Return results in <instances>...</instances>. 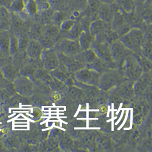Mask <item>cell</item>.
<instances>
[{
  "label": "cell",
  "instance_id": "1",
  "mask_svg": "<svg viewBox=\"0 0 152 152\" xmlns=\"http://www.w3.org/2000/svg\"><path fill=\"white\" fill-rule=\"evenodd\" d=\"M116 4L118 5V9L124 13L129 14L134 11V0H117Z\"/></svg>",
  "mask_w": 152,
  "mask_h": 152
},
{
  "label": "cell",
  "instance_id": "2",
  "mask_svg": "<svg viewBox=\"0 0 152 152\" xmlns=\"http://www.w3.org/2000/svg\"><path fill=\"white\" fill-rule=\"evenodd\" d=\"M112 5L102 4L99 9V14L102 19L108 21L114 17Z\"/></svg>",
  "mask_w": 152,
  "mask_h": 152
},
{
  "label": "cell",
  "instance_id": "3",
  "mask_svg": "<svg viewBox=\"0 0 152 152\" xmlns=\"http://www.w3.org/2000/svg\"><path fill=\"white\" fill-rule=\"evenodd\" d=\"M25 10L30 14L37 13L39 10L37 0H28L26 1L25 4Z\"/></svg>",
  "mask_w": 152,
  "mask_h": 152
},
{
  "label": "cell",
  "instance_id": "4",
  "mask_svg": "<svg viewBox=\"0 0 152 152\" xmlns=\"http://www.w3.org/2000/svg\"><path fill=\"white\" fill-rule=\"evenodd\" d=\"M26 1L25 0H14L12 5L11 9L15 12H20L25 10Z\"/></svg>",
  "mask_w": 152,
  "mask_h": 152
},
{
  "label": "cell",
  "instance_id": "5",
  "mask_svg": "<svg viewBox=\"0 0 152 152\" xmlns=\"http://www.w3.org/2000/svg\"><path fill=\"white\" fill-rule=\"evenodd\" d=\"M39 10L46 11L51 8V4L50 0H37Z\"/></svg>",
  "mask_w": 152,
  "mask_h": 152
},
{
  "label": "cell",
  "instance_id": "6",
  "mask_svg": "<svg viewBox=\"0 0 152 152\" xmlns=\"http://www.w3.org/2000/svg\"><path fill=\"white\" fill-rule=\"evenodd\" d=\"M76 7L80 10H85L89 5V0H74Z\"/></svg>",
  "mask_w": 152,
  "mask_h": 152
},
{
  "label": "cell",
  "instance_id": "7",
  "mask_svg": "<svg viewBox=\"0 0 152 152\" xmlns=\"http://www.w3.org/2000/svg\"><path fill=\"white\" fill-rule=\"evenodd\" d=\"M102 4H108V5H113L116 3L117 0H99Z\"/></svg>",
  "mask_w": 152,
  "mask_h": 152
}]
</instances>
